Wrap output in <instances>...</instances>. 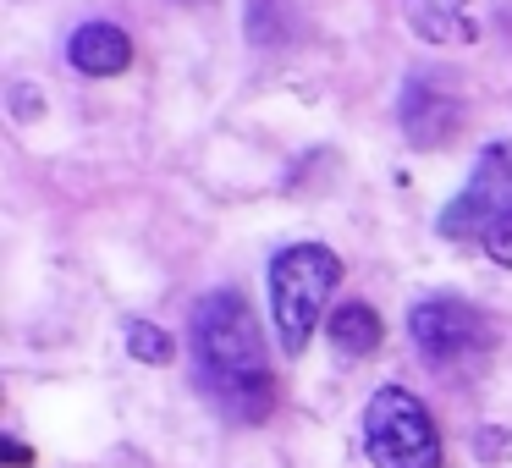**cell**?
<instances>
[{
  "instance_id": "obj_1",
  "label": "cell",
  "mask_w": 512,
  "mask_h": 468,
  "mask_svg": "<svg viewBox=\"0 0 512 468\" xmlns=\"http://www.w3.org/2000/svg\"><path fill=\"white\" fill-rule=\"evenodd\" d=\"M193 364L210 391V402L237 424H265L276 408V375H270L259 320L243 292L221 287L193 303Z\"/></svg>"
},
{
  "instance_id": "obj_2",
  "label": "cell",
  "mask_w": 512,
  "mask_h": 468,
  "mask_svg": "<svg viewBox=\"0 0 512 468\" xmlns=\"http://www.w3.org/2000/svg\"><path fill=\"white\" fill-rule=\"evenodd\" d=\"M336 281H342V259L325 243H292L270 259V325H276L287 358H298L309 336L325 325V303H331Z\"/></svg>"
},
{
  "instance_id": "obj_3",
  "label": "cell",
  "mask_w": 512,
  "mask_h": 468,
  "mask_svg": "<svg viewBox=\"0 0 512 468\" xmlns=\"http://www.w3.org/2000/svg\"><path fill=\"white\" fill-rule=\"evenodd\" d=\"M364 452L375 468H441V430L408 386H380L364 402Z\"/></svg>"
},
{
  "instance_id": "obj_4",
  "label": "cell",
  "mask_w": 512,
  "mask_h": 468,
  "mask_svg": "<svg viewBox=\"0 0 512 468\" xmlns=\"http://www.w3.org/2000/svg\"><path fill=\"white\" fill-rule=\"evenodd\" d=\"M408 336L419 347L424 364H435L441 375H474L490 353H496V331L490 320L463 298H424L408 309Z\"/></svg>"
},
{
  "instance_id": "obj_5",
  "label": "cell",
  "mask_w": 512,
  "mask_h": 468,
  "mask_svg": "<svg viewBox=\"0 0 512 468\" xmlns=\"http://www.w3.org/2000/svg\"><path fill=\"white\" fill-rule=\"evenodd\" d=\"M507 215H512V144H490L485 160L474 166V177L463 182V193L446 204L435 226H441V237H457V243L463 237L485 243Z\"/></svg>"
},
{
  "instance_id": "obj_6",
  "label": "cell",
  "mask_w": 512,
  "mask_h": 468,
  "mask_svg": "<svg viewBox=\"0 0 512 468\" xmlns=\"http://www.w3.org/2000/svg\"><path fill=\"white\" fill-rule=\"evenodd\" d=\"M397 122L413 149H441L463 127V100L441 78H408L402 83V100H397Z\"/></svg>"
},
{
  "instance_id": "obj_7",
  "label": "cell",
  "mask_w": 512,
  "mask_h": 468,
  "mask_svg": "<svg viewBox=\"0 0 512 468\" xmlns=\"http://www.w3.org/2000/svg\"><path fill=\"white\" fill-rule=\"evenodd\" d=\"M67 61L78 72H89V78H116V72L133 67V39L116 23H83L67 39Z\"/></svg>"
},
{
  "instance_id": "obj_8",
  "label": "cell",
  "mask_w": 512,
  "mask_h": 468,
  "mask_svg": "<svg viewBox=\"0 0 512 468\" xmlns=\"http://www.w3.org/2000/svg\"><path fill=\"white\" fill-rule=\"evenodd\" d=\"M325 336H331V353L342 358V364H347V358L358 364V358L375 353L386 331H380V314L369 309V303L353 298V303H336V309H331V320H325Z\"/></svg>"
},
{
  "instance_id": "obj_9",
  "label": "cell",
  "mask_w": 512,
  "mask_h": 468,
  "mask_svg": "<svg viewBox=\"0 0 512 468\" xmlns=\"http://www.w3.org/2000/svg\"><path fill=\"white\" fill-rule=\"evenodd\" d=\"M413 34L430 45H452V39H474V23L463 17V0H402Z\"/></svg>"
},
{
  "instance_id": "obj_10",
  "label": "cell",
  "mask_w": 512,
  "mask_h": 468,
  "mask_svg": "<svg viewBox=\"0 0 512 468\" xmlns=\"http://www.w3.org/2000/svg\"><path fill=\"white\" fill-rule=\"evenodd\" d=\"M127 353L138 358V364H171V336L160 331L155 320H133L127 325Z\"/></svg>"
},
{
  "instance_id": "obj_11",
  "label": "cell",
  "mask_w": 512,
  "mask_h": 468,
  "mask_svg": "<svg viewBox=\"0 0 512 468\" xmlns=\"http://www.w3.org/2000/svg\"><path fill=\"white\" fill-rule=\"evenodd\" d=\"M474 457L479 463H507L512 457V430H479L474 435Z\"/></svg>"
},
{
  "instance_id": "obj_12",
  "label": "cell",
  "mask_w": 512,
  "mask_h": 468,
  "mask_svg": "<svg viewBox=\"0 0 512 468\" xmlns=\"http://www.w3.org/2000/svg\"><path fill=\"white\" fill-rule=\"evenodd\" d=\"M485 254L496 259V265H507V270H512V215H507V221H501L496 232L485 237Z\"/></svg>"
},
{
  "instance_id": "obj_13",
  "label": "cell",
  "mask_w": 512,
  "mask_h": 468,
  "mask_svg": "<svg viewBox=\"0 0 512 468\" xmlns=\"http://www.w3.org/2000/svg\"><path fill=\"white\" fill-rule=\"evenodd\" d=\"M6 463L23 468V463H28V446H23V441H6Z\"/></svg>"
}]
</instances>
